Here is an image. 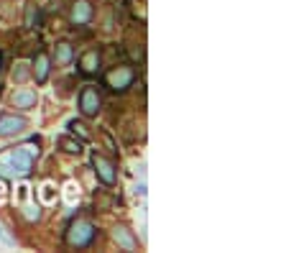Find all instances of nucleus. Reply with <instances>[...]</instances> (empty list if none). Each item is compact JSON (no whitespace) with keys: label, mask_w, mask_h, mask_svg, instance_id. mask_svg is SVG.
<instances>
[{"label":"nucleus","mask_w":286,"mask_h":253,"mask_svg":"<svg viewBox=\"0 0 286 253\" xmlns=\"http://www.w3.org/2000/svg\"><path fill=\"white\" fill-rule=\"evenodd\" d=\"M100 69V52L97 49H90L85 57L79 59V72H85V74H95Z\"/></svg>","instance_id":"8"},{"label":"nucleus","mask_w":286,"mask_h":253,"mask_svg":"<svg viewBox=\"0 0 286 253\" xmlns=\"http://www.w3.org/2000/svg\"><path fill=\"white\" fill-rule=\"evenodd\" d=\"M59 146H62L64 151H69V154H79V151H82V141H74V138H69V136L59 138Z\"/></svg>","instance_id":"13"},{"label":"nucleus","mask_w":286,"mask_h":253,"mask_svg":"<svg viewBox=\"0 0 286 253\" xmlns=\"http://www.w3.org/2000/svg\"><path fill=\"white\" fill-rule=\"evenodd\" d=\"M49 77V57L44 52H38L36 57V82H46Z\"/></svg>","instance_id":"11"},{"label":"nucleus","mask_w":286,"mask_h":253,"mask_svg":"<svg viewBox=\"0 0 286 253\" xmlns=\"http://www.w3.org/2000/svg\"><path fill=\"white\" fill-rule=\"evenodd\" d=\"M95 235H97V230H95L92 223L77 220V223H72L69 230H67V243H69L72 248H87V245L95 240Z\"/></svg>","instance_id":"2"},{"label":"nucleus","mask_w":286,"mask_h":253,"mask_svg":"<svg viewBox=\"0 0 286 253\" xmlns=\"http://www.w3.org/2000/svg\"><path fill=\"white\" fill-rule=\"evenodd\" d=\"M133 79H136V72H133L131 67H115V69L107 74V84H110L112 90H126V87H131Z\"/></svg>","instance_id":"3"},{"label":"nucleus","mask_w":286,"mask_h":253,"mask_svg":"<svg viewBox=\"0 0 286 253\" xmlns=\"http://www.w3.org/2000/svg\"><path fill=\"white\" fill-rule=\"evenodd\" d=\"M13 105H16V108H23V110L36 108V92H33V90H18V92L13 95Z\"/></svg>","instance_id":"9"},{"label":"nucleus","mask_w":286,"mask_h":253,"mask_svg":"<svg viewBox=\"0 0 286 253\" xmlns=\"http://www.w3.org/2000/svg\"><path fill=\"white\" fill-rule=\"evenodd\" d=\"M92 21V6L87 3V0H74L72 6V23L74 26H85Z\"/></svg>","instance_id":"7"},{"label":"nucleus","mask_w":286,"mask_h":253,"mask_svg":"<svg viewBox=\"0 0 286 253\" xmlns=\"http://www.w3.org/2000/svg\"><path fill=\"white\" fill-rule=\"evenodd\" d=\"M136 192H138V194H146V184H143V182H141V184H138V187H136Z\"/></svg>","instance_id":"15"},{"label":"nucleus","mask_w":286,"mask_h":253,"mask_svg":"<svg viewBox=\"0 0 286 253\" xmlns=\"http://www.w3.org/2000/svg\"><path fill=\"white\" fill-rule=\"evenodd\" d=\"M79 110H82V115H87V118L97 115V110H100V95H97L95 87H82V92H79Z\"/></svg>","instance_id":"4"},{"label":"nucleus","mask_w":286,"mask_h":253,"mask_svg":"<svg viewBox=\"0 0 286 253\" xmlns=\"http://www.w3.org/2000/svg\"><path fill=\"white\" fill-rule=\"evenodd\" d=\"M112 235H115V240H118V243H120L123 248H126V250H136V248H138L136 238H133V235H131V233L126 230V228H123V225H118Z\"/></svg>","instance_id":"10"},{"label":"nucleus","mask_w":286,"mask_h":253,"mask_svg":"<svg viewBox=\"0 0 286 253\" xmlns=\"http://www.w3.org/2000/svg\"><path fill=\"white\" fill-rule=\"evenodd\" d=\"M72 57H74V49H72L69 44H59V46H56V62L67 64V62H72Z\"/></svg>","instance_id":"12"},{"label":"nucleus","mask_w":286,"mask_h":253,"mask_svg":"<svg viewBox=\"0 0 286 253\" xmlns=\"http://www.w3.org/2000/svg\"><path fill=\"white\" fill-rule=\"evenodd\" d=\"M26 128V118L21 115H11V113H3L0 115V136L8 138V136H16Z\"/></svg>","instance_id":"6"},{"label":"nucleus","mask_w":286,"mask_h":253,"mask_svg":"<svg viewBox=\"0 0 286 253\" xmlns=\"http://www.w3.org/2000/svg\"><path fill=\"white\" fill-rule=\"evenodd\" d=\"M92 166H95V172H97V177H100V182L102 184H107V187H112L115 184V179H118V174H115V166H112V161H107L105 156H92Z\"/></svg>","instance_id":"5"},{"label":"nucleus","mask_w":286,"mask_h":253,"mask_svg":"<svg viewBox=\"0 0 286 253\" xmlns=\"http://www.w3.org/2000/svg\"><path fill=\"white\" fill-rule=\"evenodd\" d=\"M26 218H28V220H36V218H38V210H33V207H26Z\"/></svg>","instance_id":"14"},{"label":"nucleus","mask_w":286,"mask_h":253,"mask_svg":"<svg viewBox=\"0 0 286 253\" xmlns=\"http://www.w3.org/2000/svg\"><path fill=\"white\" fill-rule=\"evenodd\" d=\"M36 156H38V146L33 148V143H26V146H18V148L8 151L6 156H0V177L28 174Z\"/></svg>","instance_id":"1"}]
</instances>
